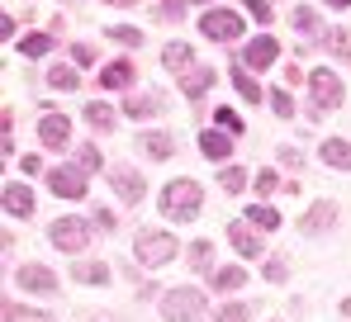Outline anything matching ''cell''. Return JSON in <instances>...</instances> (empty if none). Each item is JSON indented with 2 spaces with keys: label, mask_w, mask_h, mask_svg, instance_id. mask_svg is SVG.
Returning <instances> with one entry per match:
<instances>
[{
  "label": "cell",
  "mask_w": 351,
  "mask_h": 322,
  "mask_svg": "<svg viewBox=\"0 0 351 322\" xmlns=\"http://www.w3.org/2000/svg\"><path fill=\"white\" fill-rule=\"evenodd\" d=\"M276 190H280V175L276 171H261L256 175V195H276Z\"/></svg>",
  "instance_id": "74e56055"
},
{
  "label": "cell",
  "mask_w": 351,
  "mask_h": 322,
  "mask_svg": "<svg viewBox=\"0 0 351 322\" xmlns=\"http://www.w3.org/2000/svg\"><path fill=\"white\" fill-rule=\"evenodd\" d=\"M133 256H138L147 270H162V266H171L176 256H180V242H176L171 232H162V227H147V232L133 237Z\"/></svg>",
  "instance_id": "6da1fadb"
},
{
  "label": "cell",
  "mask_w": 351,
  "mask_h": 322,
  "mask_svg": "<svg viewBox=\"0 0 351 322\" xmlns=\"http://www.w3.org/2000/svg\"><path fill=\"white\" fill-rule=\"evenodd\" d=\"M71 57H76V66H90V62H95V48H90V43H76Z\"/></svg>",
  "instance_id": "f35d334b"
},
{
  "label": "cell",
  "mask_w": 351,
  "mask_h": 322,
  "mask_svg": "<svg viewBox=\"0 0 351 322\" xmlns=\"http://www.w3.org/2000/svg\"><path fill=\"white\" fill-rule=\"evenodd\" d=\"M209 86H214V71H204V66H190V71L180 76V90H185L190 100H199V95H204Z\"/></svg>",
  "instance_id": "e0dca14e"
},
{
  "label": "cell",
  "mask_w": 351,
  "mask_h": 322,
  "mask_svg": "<svg viewBox=\"0 0 351 322\" xmlns=\"http://www.w3.org/2000/svg\"><path fill=\"white\" fill-rule=\"evenodd\" d=\"M308 86H313V109H318V114H332V109L342 105V81H337V71L318 66V71H308Z\"/></svg>",
  "instance_id": "5b68a950"
},
{
  "label": "cell",
  "mask_w": 351,
  "mask_h": 322,
  "mask_svg": "<svg viewBox=\"0 0 351 322\" xmlns=\"http://www.w3.org/2000/svg\"><path fill=\"white\" fill-rule=\"evenodd\" d=\"M204 294L199 289H190V284H180L171 294H162V318L167 322H204Z\"/></svg>",
  "instance_id": "3957f363"
},
{
  "label": "cell",
  "mask_w": 351,
  "mask_h": 322,
  "mask_svg": "<svg viewBox=\"0 0 351 322\" xmlns=\"http://www.w3.org/2000/svg\"><path fill=\"white\" fill-rule=\"evenodd\" d=\"M228 242H233L242 256H261V237L247 232V223H233V227H228Z\"/></svg>",
  "instance_id": "d6986e66"
},
{
  "label": "cell",
  "mask_w": 351,
  "mask_h": 322,
  "mask_svg": "<svg viewBox=\"0 0 351 322\" xmlns=\"http://www.w3.org/2000/svg\"><path fill=\"white\" fill-rule=\"evenodd\" d=\"M328 53L351 57V29H328Z\"/></svg>",
  "instance_id": "4316f807"
},
{
  "label": "cell",
  "mask_w": 351,
  "mask_h": 322,
  "mask_svg": "<svg viewBox=\"0 0 351 322\" xmlns=\"http://www.w3.org/2000/svg\"><path fill=\"white\" fill-rule=\"evenodd\" d=\"M209 261H214V247H209V242H195V247H190V266L209 270Z\"/></svg>",
  "instance_id": "836d02e7"
},
{
  "label": "cell",
  "mask_w": 351,
  "mask_h": 322,
  "mask_svg": "<svg viewBox=\"0 0 351 322\" xmlns=\"http://www.w3.org/2000/svg\"><path fill=\"white\" fill-rule=\"evenodd\" d=\"M110 38L123 43V48H138V43H143V34H138V29H128V24H114V29H110Z\"/></svg>",
  "instance_id": "e575fe53"
},
{
  "label": "cell",
  "mask_w": 351,
  "mask_h": 322,
  "mask_svg": "<svg viewBox=\"0 0 351 322\" xmlns=\"http://www.w3.org/2000/svg\"><path fill=\"white\" fill-rule=\"evenodd\" d=\"M276 57H280V43H276V38H252V43H247V66H252V71L271 66Z\"/></svg>",
  "instance_id": "5bb4252c"
},
{
  "label": "cell",
  "mask_w": 351,
  "mask_h": 322,
  "mask_svg": "<svg viewBox=\"0 0 351 322\" xmlns=\"http://www.w3.org/2000/svg\"><path fill=\"white\" fill-rule=\"evenodd\" d=\"M110 185H114V195L123 204H138V199H143V175L128 171V166H114V171H110Z\"/></svg>",
  "instance_id": "ba28073f"
},
{
  "label": "cell",
  "mask_w": 351,
  "mask_h": 322,
  "mask_svg": "<svg viewBox=\"0 0 351 322\" xmlns=\"http://www.w3.org/2000/svg\"><path fill=\"white\" fill-rule=\"evenodd\" d=\"M247 318H252V304H223L214 313V322H247Z\"/></svg>",
  "instance_id": "f1b7e54d"
},
{
  "label": "cell",
  "mask_w": 351,
  "mask_h": 322,
  "mask_svg": "<svg viewBox=\"0 0 351 322\" xmlns=\"http://www.w3.org/2000/svg\"><path fill=\"white\" fill-rule=\"evenodd\" d=\"M332 223H337V204H332V199L313 204L308 214L299 218V227H304V232H323V227H332Z\"/></svg>",
  "instance_id": "9a60e30c"
},
{
  "label": "cell",
  "mask_w": 351,
  "mask_h": 322,
  "mask_svg": "<svg viewBox=\"0 0 351 322\" xmlns=\"http://www.w3.org/2000/svg\"><path fill=\"white\" fill-rule=\"evenodd\" d=\"M219 185H223L228 195H237V190L247 185V171H242V166H223V175H219Z\"/></svg>",
  "instance_id": "4dcf8cb0"
},
{
  "label": "cell",
  "mask_w": 351,
  "mask_h": 322,
  "mask_svg": "<svg viewBox=\"0 0 351 322\" xmlns=\"http://www.w3.org/2000/svg\"><path fill=\"white\" fill-rule=\"evenodd\" d=\"M71 275H76L81 284H110V270L105 266H76Z\"/></svg>",
  "instance_id": "1f68e13d"
},
{
  "label": "cell",
  "mask_w": 351,
  "mask_h": 322,
  "mask_svg": "<svg viewBox=\"0 0 351 322\" xmlns=\"http://www.w3.org/2000/svg\"><path fill=\"white\" fill-rule=\"evenodd\" d=\"M133 76H138L133 62H110V66L100 71V86H105V90H133Z\"/></svg>",
  "instance_id": "7c38bea8"
},
{
  "label": "cell",
  "mask_w": 351,
  "mask_h": 322,
  "mask_svg": "<svg viewBox=\"0 0 351 322\" xmlns=\"http://www.w3.org/2000/svg\"><path fill=\"white\" fill-rule=\"evenodd\" d=\"M48 86H53V90H76L81 76H76L71 66H48Z\"/></svg>",
  "instance_id": "603a6c76"
},
{
  "label": "cell",
  "mask_w": 351,
  "mask_h": 322,
  "mask_svg": "<svg viewBox=\"0 0 351 322\" xmlns=\"http://www.w3.org/2000/svg\"><path fill=\"white\" fill-rule=\"evenodd\" d=\"M271 105H276V114H280V119H290V114H294L290 90H271Z\"/></svg>",
  "instance_id": "8d00e7d4"
},
{
  "label": "cell",
  "mask_w": 351,
  "mask_h": 322,
  "mask_svg": "<svg viewBox=\"0 0 351 322\" xmlns=\"http://www.w3.org/2000/svg\"><path fill=\"white\" fill-rule=\"evenodd\" d=\"M290 266H285V256H271V266H266V280H285Z\"/></svg>",
  "instance_id": "ab89813d"
},
{
  "label": "cell",
  "mask_w": 351,
  "mask_h": 322,
  "mask_svg": "<svg viewBox=\"0 0 351 322\" xmlns=\"http://www.w3.org/2000/svg\"><path fill=\"white\" fill-rule=\"evenodd\" d=\"M157 105H162L157 95H133V90H128V105H123V114H133V119H152V114H157Z\"/></svg>",
  "instance_id": "44dd1931"
},
{
  "label": "cell",
  "mask_w": 351,
  "mask_h": 322,
  "mask_svg": "<svg viewBox=\"0 0 351 322\" xmlns=\"http://www.w3.org/2000/svg\"><path fill=\"white\" fill-rule=\"evenodd\" d=\"M19 53L24 57H43V53H53V38H48V34H29V38H19Z\"/></svg>",
  "instance_id": "cb8c5ba5"
},
{
  "label": "cell",
  "mask_w": 351,
  "mask_h": 322,
  "mask_svg": "<svg viewBox=\"0 0 351 322\" xmlns=\"http://www.w3.org/2000/svg\"><path fill=\"white\" fill-rule=\"evenodd\" d=\"M76 166H81V171H100V166H105V157L95 152V143H86V147H76Z\"/></svg>",
  "instance_id": "f546056e"
},
{
  "label": "cell",
  "mask_w": 351,
  "mask_h": 322,
  "mask_svg": "<svg viewBox=\"0 0 351 322\" xmlns=\"http://www.w3.org/2000/svg\"><path fill=\"white\" fill-rule=\"evenodd\" d=\"M276 322H280V318H276Z\"/></svg>",
  "instance_id": "bcb514c9"
},
{
  "label": "cell",
  "mask_w": 351,
  "mask_h": 322,
  "mask_svg": "<svg viewBox=\"0 0 351 322\" xmlns=\"http://www.w3.org/2000/svg\"><path fill=\"white\" fill-rule=\"evenodd\" d=\"M199 34L214 38V43H233V38H242V14H233V10H204Z\"/></svg>",
  "instance_id": "277c9868"
},
{
  "label": "cell",
  "mask_w": 351,
  "mask_h": 322,
  "mask_svg": "<svg viewBox=\"0 0 351 322\" xmlns=\"http://www.w3.org/2000/svg\"><path fill=\"white\" fill-rule=\"evenodd\" d=\"M233 86H237V95H242L247 105H256V100H261V86H256V81H252L247 71H237V76H233Z\"/></svg>",
  "instance_id": "83f0119b"
},
{
  "label": "cell",
  "mask_w": 351,
  "mask_h": 322,
  "mask_svg": "<svg viewBox=\"0 0 351 322\" xmlns=\"http://www.w3.org/2000/svg\"><path fill=\"white\" fill-rule=\"evenodd\" d=\"M105 5H119V10H128V5H138V0H105Z\"/></svg>",
  "instance_id": "7bdbcfd3"
},
{
  "label": "cell",
  "mask_w": 351,
  "mask_h": 322,
  "mask_svg": "<svg viewBox=\"0 0 351 322\" xmlns=\"http://www.w3.org/2000/svg\"><path fill=\"white\" fill-rule=\"evenodd\" d=\"M90 322H119V318H110V313H105V318H90Z\"/></svg>",
  "instance_id": "ee69618b"
},
{
  "label": "cell",
  "mask_w": 351,
  "mask_h": 322,
  "mask_svg": "<svg viewBox=\"0 0 351 322\" xmlns=\"http://www.w3.org/2000/svg\"><path fill=\"white\" fill-rule=\"evenodd\" d=\"M214 119H219V128H223V133H242V114H237V109H214Z\"/></svg>",
  "instance_id": "d6a6232c"
},
{
  "label": "cell",
  "mask_w": 351,
  "mask_h": 322,
  "mask_svg": "<svg viewBox=\"0 0 351 322\" xmlns=\"http://www.w3.org/2000/svg\"><path fill=\"white\" fill-rule=\"evenodd\" d=\"M195 5H209V0H195Z\"/></svg>",
  "instance_id": "f6af8a7d"
},
{
  "label": "cell",
  "mask_w": 351,
  "mask_h": 322,
  "mask_svg": "<svg viewBox=\"0 0 351 322\" xmlns=\"http://www.w3.org/2000/svg\"><path fill=\"white\" fill-rule=\"evenodd\" d=\"M323 161L337 166V171H351V143L347 138H328V143H323Z\"/></svg>",
  "instance_id": "ac0fdd59"
},
{
  "label": "cell",
  "mask_w": 351,
  "mask_h": 322,
  "mask_svg": "<svg viewBox=\"0 0 351 322\" xmlns=\"http://www.w3.org/2000/svg\"><path fill=\"white\" fill-rule=\"evenodd\" d=\"M247 10H252V19H261V24H271V5H266V0H247Z\"/></svg>",
  "instance_id": "60d3db41"
},
{
  "label": "cell",
  "mask_w": 351,
  "mask_h": 322,
  "mask_svg": "<svg viewBox=\"0 0 351 322\" xmlns=\"http://www.w3.org/2000/svg\"><path fill=\"white\" fill-rule=\"evenodd\" d=\"M138 152L152 157V161H167L176 152V138L171 133H143V138H138Z\"/></svg>",
  "instance_id": "4fadbf2b"
},
{
  "label": "cell",
  "mask_w": 351,
  "mask_h": 322,
  "mask_svg": "<svg viewBox=\"0 0 351 322\" xmlns=\"http://www.w3.org/2000/svg\"><path fill=\"white\" fill-rule=\"evenodd\" d=\"M48 242H53L58 251H86L90 227H86L81 218H58V223H53V232H48Z\"/></svg>",
  "instance_id": "8992f818"
},
{
  "label": "cell",
  "mask_w": 351,
  "mask_h": 322,
  "mask_svg": "<svg viewBox=\"0 0 351 322\" xmlns=\"http://www.w3.org/2000/svg\"><path fill=\"white\" fill-rule=\"evenodd\" d=\"M323 5H332V10H347L351 0H323Z\"/></svg>",
  "instance_id": "b9f144b4"
},
{
  "label": "cell",
  "mask_w": 351,
  "mask_h": 322,
  "mask_svg": "<svg viewBox=\"0 0 351 322\" xmlns=\"http://www.w3.org/2000/svg\"><path fill=\"white\" fill-rule=\"evenodd\" d=\"M199 204H204V190L185 175V180H171L167 190H162V214L171 218V223H190V218L199 214Z\"/></svg>",
  "instance_id": "7a4b0ae2"
},
{
  "label": "cell",
  "mask_w": 351,
  "mask_h": 322,
  "mask_svg": "<svg viewBox=\"0 0 351 322\" xmlns=\"http://www.w3.org/2000/svg\"><path fill=\"white\" fill-rule=\"evenodd\" d=\"M38 138H43V147L62 152V147H66V138H71V128H66V119H62V114H48V119L38 123Z\"/></svg>",
  "instance_id": "8fae6325"
},
{
  "label": "cell",
  "mask_w": 351,
  "mask_h": 322,
  "mask_svg": "<svg viewBox=\"0 0 351 322\" xmlns=\"http://www.w3.org/2000/svg\"><path fill=\"white\" fill-rule=\"evenodd\" d=\"M86 175L90 171H81V166H53L48 171V185H53V195H62V199H81L86 195Z\"/></svg>",
  "instance_id": "52a82bcc"
},
{
  "label": "cell",
  "mask_w": 351,
  "mask_h": 322,
  "mask_svg": "<svg viewBox=\"0 0 351 322\" xmlns=\"http://www.w3.org/2000/svg\"><path fill=\"white\" fill-rule=\"evenodd\" d=\"M242 280H247V266H228V270H219V275H214V289H223V294H228V289H237Z\"/></svg>",
  "instance_id": "484cf974"
},
{
  "label": "cell",
  "mask_w": 351,
  "mask_h": 322,
  "mask_svg": "<svg viewBox=\"0 0 351 322\" xmlns=\"http://www.w3.org/2000/svg\"><path fill=\"white\" fill-rule=\"evenodd\" d=\"M162 62H167V71H190V48L185 43H167Z\"/></svg>",
  "instance_id": "7402d4cb"
},
{
  "label": "cell",
  "mask_w": 351,
  "mask_h": 322,
  "mask_svg": "<svg viewBox=\"0 0 351 322\" xmlns=\"http://www.w3.org/2000/svg\"><path fill=\"white\" fill-rule=\"evenodd\" d=\"M199 152H204V161H228V152H233V133L204 128V133H199Z\"/></svg>",
  "instance_id": "30bf717a"
},
{
  "label": "cell",
  "mask_w": 351,
  "mask_h": 322,
  "mask_svg": "<svg viewBox=\"0 0 351 322\" xmlns=\"http://www.w3.org/2000/svg\"><path fill=\"white\" fill-rule=\"evenodd\" d=\"M86 123H90V133H110V128H114V109L90 100V105H86Z\"/></svg>",
  "instance_id": "ffe728a7"
},
{
  "label": "cell",
  "mask_w": 351,
  "mask_h": 322,
  "mask_svg": "<svg viewBox=\"0 0 351 322\" xmlns=\"http://www.w3.org/2000/svg\"><path fill=\"white\" fill-rule=\"evenodd\" d=\"M5 209H10L14 218H29L34 214V195H29L19 180H10V185H5Z\"/></svg>",
  "instance_id": "2e32d148"
},
{
  "label": "cell",
  "mask_w": 351,
  "mask_h": 322,
  "mask_svg": "<svg viewBox=\"0 0 351 322\" xmlns=\"http://www.w3.org/2000/svg\"><path fill=\"white\" fill-rule=\"evenodd\" d=\"M247 223H256V227H266V232H271V227H280V214H276V209H266V204H252V209H247Z\"/></svg>",
  "instance_id": "d4e9b609"
},
{
  "label": "cell",
  "mask_w": 351,
  "mask_h": 322,
  "mask_svg": "<svg viewBox=\"0 0 351 322\" xmlns=\"http://www.w3.org/2000/svg\"><path fill=\"white\" fill-rule=\"evenodd\" d=\"M294 29H299V34H313V29H318V14H313L308 5H299V10H294Z\"/></svg>",
  "instance_id": "d590c367"
},
{
  "label": "cell",
  "mask_w": 351,
  "mask_h": 322,
  "mask_svg": "<svg viewBox=\"0 0 351 322\" xmlns=\"http://www.w3.org/2000/svg\"><path fill=\"white\" fill-rule=\"evenodd\" d=\"M14 280H19V289H34V294H53L58 289V275L43 266H14Z\"/></svg>",
  "instance_id": "9c48e42d"
}]
</instances>
